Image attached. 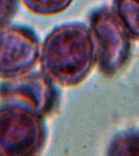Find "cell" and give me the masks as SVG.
<instances>
[{"label":"cell","mask_w":139,"mask_h":156,"mask_svg":"<svg viewBox=\"0 0 139 156\" xmlns=\"http://www.w3.org/2000/svg\"><path fill=\"white\" fill-rule=\"evenodd\" d=\"M95 59L92 33L80 23L56 27L46 36L41 46L42 73L53 82L72 86L81 82Z\"/></svg>","instance_id":"6da1fadb"},{"label":"cell","mask_w":139,"mask_h":156,"mask_svg":"<svg viewBox=\"0 0 139 156\" xmlns=\"http://www.w3.org/2000/svg\"><path fill=\"white\" fill-rule=\"evenodd\" d=\"M46 142L43 116L25 105L5 101L0 105V154H37Z\"/></svg>","instance_id":"7a4b0ae2"},{"label":"cell","mask_w":139,"mask_h":156,"mask_svg":"<svg viewBox=\"0 0 139 156\" xmlns=\"http://www.w3.org/2000/svg\"><path fill=\"white\" fill-rule=\"evenodd\" d=\"M90 26L97 42L100 69L107 75L114 74L124 65L130 54L129 32L116 15L107 8L91 15Z\"/></svg>","instance_id":"3957f363"},{"label":"cell","mask_w":139,"mask_h":156,"mask_svg":"<svg viewBox=\"0 0 139 156\" xmlns=\"http://www.w3.org/2000/svg\"><path fill=\"white\" fill-rule=\"evenodd\" d=\"M40 57L33 29L19 24L0 25V78L13 79L29 73Z\"/></svg>","instance_id":"277c9868"},{"label":"cell","mask_w":139,"mask_h":156,"mask_svg":"<svg viewBox=\"0 0 139 156\" xmlns=\"http://www.w3.org/2000/svg\"><path fill=\"white\" fill-rule=\"evenodd\" d=\"M0 97L22 103L44 116L53 111L58 94L53 81L43 73H28L3 84Z\"/></svg>","instance_id":"5b68a950"},{"label":"cell","mask_w":139,"mask_h":156,"mask_svg":"<svg viewBox=\"0 0 139 156\" xmlns=\"http://www.w3.org/2000/svg\"><path fill=\"white\" fill-rule=\"evenodd\" d=\"M114 9L129 34L139 39V0H115Z\"/></svg>","instance_id":"8992f818"},{"label":"cell","mask_w":139,"mask_h":156,"mask_svg":"<svg viewBox=\"0 0 139 156\" xmlns=\"http://www.w3.org/2000/svg\"><path fill=\"white\" fill-rule=\"evenodd\" d=\"M107 154L110 155H139V132L119 134L112 141Z\"/></svg>","instance_id":"52a82bcc"},{"label":"cell","mask_w":139,"mask_h":156,"mask_svg":"<svg viewBox=\"0 0 139 156\" xmlns=\"http://www.w3.org/2000/svg\"><path fill=\"white\" fill-rule=\"evenodd\" d=\"M22 2L34 14L54 16L65 11L73 0H22Z\"/></svg>","instance_id":"ba28073f"},{"label":"cell","mask_w":139,"mask_h":156,"mask_svg":"<svg viewBox=\"0 0 139 156\" xmlns=\"http://www.w3.org/2000/svg\"><path fill=\"white\" fill-rule=\"evenodd\" d=\"M18 0H0V25L7 24L16 14Z\"/></svg>","instance_id":"9c48e42d"}]
</instances>
